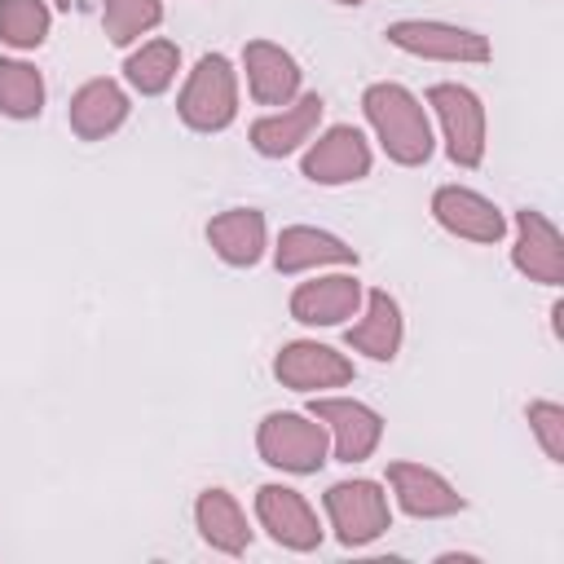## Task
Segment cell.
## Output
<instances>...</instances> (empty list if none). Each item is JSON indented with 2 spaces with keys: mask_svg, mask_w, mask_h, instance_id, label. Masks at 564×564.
<instances>
[{
  "mask_svg": "<svg viewBox=\"0 0 564 564\" xmlns=\"http://www.w3.org/2000/svg\"><path fill=\"white\" fill-rule=\"evenodd\" d=\"M361 110L383 145V154L401 167H419L432 159V128H427V115L419 106V97L401 84H370L361 93Z\"/></svg>",
  "mask_w": 564,
  "mask_h": 564,
  "instance_id": "obj_1",
  "label": "cell"
},
{
  "mask_svg": "<svg viewBox=\"0 0 564 564\" xmlns=\"http://www.w3.org/2000/svg\"><path fill=\"white\" fill-rule=\"evenodd\" d=\"M326 445H330V432L322 419L313 414H291V410H273L264 414L260 432H256V449L269 467H282V471H295V476H308L326 463Z\"/></svg>",
  "mask_w": 564,
  "mask_h": 564,
  "instance_id": "obj_2",
  "label": "cell"
},
{
  "mask_svg": "<svg viewBox=\"0 0 564 564\" xmlns=\"http://www.w3.org/2000/svg\"><path fill=\"white\" fill-rule=\"evenodd\" d=\"M176 110L194 132H220V128L234 123V115H238V75H234L225 53H203L198 57V66L189 70V79L181 88Z\"/></svg>",
  "mask_w": 564,
  "mask_h": 564,
  "instance_id": "obj_3",
  "label": "cell"
},
{
  "mask_svg": "<svg viewBox=\"0 0 564 564\" xmlns=\"http://www.w3.org/2000/svg\"><path fill=\"white\" fill-rule=\"evenodd\" d=\"M326 516H330V529H335V538L344 546H366L392 524L388 494L375 480H339V485H330L326 489Z\"/></svg>",
  "mask_w": 564,
  "mask_h": 564,
  "instance_id": "obj_4",
  "label": "cell"
},
{
  "mask_svg": "<svg viewBox=\"0 0 564 564\" xmlns=\"http://www.w3.org/2000/svg\"><path fill=\"white\" fill-rule=\"evenodd\" d=\"M427 106L445 128V150L458 167H476L485 159V106L463 84H432Z\"/></svg>",
  "mask_w": 564,
  "mask_h": 564,
  "instance_id": "obj_5",
  "label": "cell"
},
{
  "mask_svg": "<svg viewBox=\"0 0 564 564\" xmlns=\"http://www.w3.org/2000/svg\"><path fill=\"white\" fill-rule=\"evenodd\" d=\"M388 44L414 53V57H432V62H489V40L480 31L454 26V22H432V18H405L392 22Z\"/></svg>",
  "mask_w": 564,
  "mask_h": 564,
  "instance_id": "obj_6",
  "label": "cell"
},
{
  "mask_svg": "<svg viewBox=\"0 0 564 564\" xmlns=\"http://www.w3.org/2000/svg\"><path fill=\"white\" fill-rule=\"evenodd\" d=\"M313 419L326 423L339 463H366L383 436V419L352 397H313Z\"/></svg>",
  "mask_w": 564,
  "mask_h": 564,
  "instance_id": "obj_7",
  "label": "cell"
},
{
  "mask_svg": "<svg viewBox=\"0 0 564 564\" xmlns=\"http://www.w3.org/2000/svg\"><path fill=\"white\" fill-rule=\"evenodd\" d=\"M256 516L269 529V538L278 546H286V551H313V546H322V524H317V516H313V507H308V498L300 489L260 485Z\"/></svg>",
  "mask_w": 564,
  "mask_h": 564,
  "instance_id": "obj_8",
  "label": "cell"
},
{
  "mask_svg": "<svg viewBox=\"0 0 564 564\" xmlns=\"http://www.w3.org/2000/svg\"><path fill=\"white\" fill-rule=\"evenodd\" d=\"M273 375L291 392H322V388H344L352 379V361L326 344L295 339L273 357Z\"/></svg>",
  "mask_w": 564,
  "mask_h": 564,
  "instance_id": "obj_9",
  "label": "cell"
},
{
  "mask_svg": "<svg viewBox=\"0 0 564 564\" xmlns=\"http://www.w3.org/2000/svg\"><path fill=\"white\" fill-rule=\"evenodd\" d=\"M388 485L397 494V507L414 520H441V516H458L467 507V498L432 467L423 463H388Z\"/></svg>",
  "mask_w": 564,
  "mask_h": 564,
  "instance_id": "obj_10",
  "label": "cell"
},
{
  "mask_svg": "<svg viewBox=\"0 0 564 564\" xmlns=\"http://www.w3.org/2000/svg\"><path fill=\"white\" fill-rule=\"evenodd\" d=\"M366 172H370V145L348 123L326 128L304 154V176L313 185H348V181H361Z\"/></svg>",
  "mask_w": 564,
  "mask_h": 564,
  "instance_id": "obj_11",
  "label": "cell"
},
{
  "mask_svg": "<svg viewBox=\"0 0 564 564\" xmlns=\"http://www.w3.org/2000/svg\"><path fill=\"white\" fill-rule=\"evenodd\" d=\"M511 264H516L529 282H542V286H560V282H564V238H560V229H555L542 212H533V207L516 212Z\"/></svg>",
  "mask_w": 564,
  "mask_h": 564,
  "instance_id": "obj_12",
  "label": "cell"
},
{
  "mask_svg": "<svg viewBox=\"0 0 564 564\" xmlns=\"http://www.w3.org/2000/svg\"><path fill=\"white\" fill-rule=\"evenodd\" d=\"M432 216H436L449 234H458V238H467V242H498V238L507 234L502 212H498L485 194L463 189V185H441V189L432 194Z\"/></svg>",
  "mask_w": 564,
  "mask_h": 564,
  "instance_id": "obj_13",
  "label": "cell"
},
{
  "mask_svg": "<svg viewBox=\"0 0 564 564\" xmlns=\"http://www.w3.org/2000/svg\"><path fill=\"white\" fill-rule=\"evenodd\" d=\"M357 308H361V282L348 278V273L300 282L295 295H291V317L304 322V326H339Z\"/></svg>",
  "mask_w": 564,
  "mask_h": 564,
  "instance_id": "obj_14",
  "label": "cell"
},
{
  "mask_svg": "<svg viewBox=\"0 0 564 564\" xmlns=\"http://www.w3.org/2000/svg\"><path fill=\"white\" fill-rule=\"evenodd\" d=\"M242 66H247V88L260 106H291V97L300 93L295 57L269 40H251L242 48Z\"/></svg>",
  "mask_w": 564,
  "mask_h": 564,
  "instance_id": "obj_15",
  "label": "cell"
},
{
  "mask_svg": "<svg viewBox=\"0 0 564 564\" xmlns=\"http://www.w3.org/2000/svg\"><path fill=\"white\" fill-rule=\"evenodd\" d=\"M322 110H326V101H322L317 93H308V97L282 106L278 115L256 119V123H251V145H256L264 159H282V154L300 150V145L313 137V128L322 123Z\"/></svg>",
  "mask_w": 564,
  "mask_h": 564,
  "instance_id": "obj_16",
  "label": "cell"
},
{
  "mask_svg": "<svg viewBox=\"0 0 564 564\" xmlns=\"http://www.w3.org/2000/svg\"><path fill=\"white\" fill-rule=\"evenodd\" d=\"M207 242L225 264L247 269L264 256V216L256 207H229L207 220Z\"/></svg>",
  "mask_w": 564,
  "mask_h": 564,
  "instance_id": "obj_17",
  "label": "cell"
},
{
  "mask_svg": "<svg viewBox=\"0 0 564 564\" xmlns=\"http://www.w3.org/2000/svg\"><path fill=\"white\" fill-rule=\"evenodd\" d=\"M128 119V93L115 79H88L75 97H70V128L84 141H101L110 137L119 123Z\"/></svg>",
  "mask_w": 564,
  "mask_h": 564,
  "instance_id": "obj_18",
  "label": "cell"
},
{
  "mask_svg": "<svg viewBox=\"0 0 564 564\" xmlns=\"http://www.w3.org/2000/svg\"><path fill=\"white\" fill-rule=\"evenodd\" d=\"M278 273H300V269H317V264H357V251L313 225H291L278 238Z\"/></svg>",
  "mask_w": 564,
  "mask_h": 564,
  "instance_id": "obj_19",
  "label": "cell"
},
{
  "mask_svg": "<svg viewBox=\"0 0 564 564\" xmlns=\"http://www.w3.org/2000/svg\"><path fill=\"white\" fill-rule=\"evenodd\" d=\"M194 520H198V533H203V542L212 551L238 555L251 542L247 516H242V507H238V498L229 489H203L198 502H194Z\"/></svg>",
  "mask_w": 564,
  "mask_h": 564,
  "instance_id": "obj_20",
  "label": "cell"
},
{
  "mask_svg": "<svg viewBox=\"0 0 564 564\" xmlns=\"http://www.w3.org/2000/svg\"><path fill=\"white\" fill-rule=\"evenodd\" d=\"M348 348L366 352L370 361H392L401 348V308L388 291H370L366 295V317L357 326H348Z\"/></svg>",
  "mask_w": 564,
  "mask_h": 564,
  "instance_id": "obj_21",
  "label": "cell"
},
{
  "mask_svg": "<svg viewBox=\"0 0 564 564\" xmlns=\"http://www.w3.org/2000/svg\"><path fill=\"white\" fill-rule=\"evenodd\" d=\"M176 66H181V48L172 40H150L141 44L128 62H123V75L128 84L141 93V97H159L172 79H176Z\"/></svg>",
  "mask_w": 564,
  "mask_h": 564,
  "instance_id": "obj_22",
  "label": "cell"
},
{
  "mask_svg": "<svg viewBox=\"0 0 564 564\" xmlns=\"http://www.w3.org/2000/svg\"><path fill=\"white\" fill-rule=\"evenodd\" d=\"M44 106V79L31 62L0 57V115L9 119H35Z\"/></svg>",
  "mask_w": 564,
  "mask_h": 564,
  "instance_id": "obj_23",
  "label": "cell"
},
{
  "mask_svg": "<svg viewBox=\"0 0 564 564\" xmlns=\"http://www.w3.org/2000/svg\"><path fill=\"white\" fill-rule=\"evenodd\" d=\"M48 35L44 0H0V40L9 48H40Z\"/></svg>",
  "mask_w": 564,
  "mask_h": 564,
  "instance_id": "obj_24",
  "label": "cell"
},
{
  "mask_svg": "<svg viewBox=\"0 0 564 564\" xmlns=\"http://www.w3.org/2000/svg\"><path fill=\"white\" fill-rule=\"evenodd\" d=\"M101 18H106L110 44H132L163 22V4L159 0H101Z\"/></svg>",
  "mask_w": 564,
  "mask_h": 564,
  "instance_id": "obj_25",
  "label": "cell"
},
{
  "mask_svg": "<svg viewBox=\"0 0 564 564\" xmlns=\"http://www.w3.org/2000/svg\"><path fill=\"white\" fill-rule=\"evenodd\" d=\"M529 427H533L542 454H546L551 463H564V405H555V401H533V405H529Z\"/></svg>",
  "mask_w": 564,
  "mask_h": 564,
  "instance_id": "obj_26",
  "label": "cell"
},
{
  "mask_svg": "<svg viewBox=\"0 0 564 564\" xmlns=\"http://www.w3.org/2000/svg\"><path fill=\"white\" fill-rule=\"evenodd\" d=\"M335 4H366V0H335Z\"/></svg>",
  "mask_w": 564,
  "mask_h": 564,
  "instance_id": "obj_27",
  "label": "cell"
},
{
  "mask_svg": "<svg viewBox=\"0 0 564 564\" xmlns=\"http://www.w3.org/2000/svg\"><path fill=\"white\" fill-rule=\"evenodd\" d=\"M57 4H62V9H70V0H57Z\"/></svg>",
  "mask_w": 564,
  "mask_h": 564,
  "instance_id": "obj_28",
  "label": "cell"
}]
</instances>
